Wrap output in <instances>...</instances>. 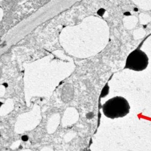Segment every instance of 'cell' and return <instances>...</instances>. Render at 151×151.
<instances>
[{
	"instance_id": "6da1fadb",
	"label": "cell",
	"mask_w": 151,
	"mask_h": 151,
	"mask_svg": "<svg viewBox=\"0 0 151 151\" xmlns=\"http://www.w3.org/2000/svg\"><path fill=\"white\" fill-rule=\"evenodd\" d=\"M130 106L125 98L116 96L107 101L102 106L103 112L111 119L123 117L129 112Z\"/></svg>"
},
{
	"instance_id": "7a4b0ae2",
	"label": "cell",
	"mask_w": 151,
	"mask_h": 151,
	"mask_svg": "<svg viewBox=\"0 0 151 151\" xmlns=\"http://www.w3.org/2000/svg\"><path fill=\"white\" fill-rule=\"evenodd\" d=\"M149 58L146 53L139 49H136L127 57L124 69L134 71H142L147 68Z\"/></svg>"
},
{
	"instance_id": "3957f363",
	"label": "cell",
	"mask_w": 151,
	"mask_h": 151,
	"mask_svg": "<svg viewBox=\"0 0 151 151\" xmlns=\"http://www.w3.org/2000/svg\"><path fill=\"white\" fill-rule=\"evenodd\" d=\"M22 139L23 141H26L28 139V137L27 136H23L22 137Z\"/></svg>"
},
{
	"instance_id": "277c9868",
	"label": "cell",
	"mask_w": 151,
	"mask_h": 151,
	"mask_svg": "<svg viewBox=\"0 0 151 151\" xmlns=\"http://www.w3.org/2000/svg\"><path fill=\"white\" fill-rule=\"evenodd\" d=\"M2 104V103H1V102H0V106H1V105Z\"/></svg>"
}]
</instances>
